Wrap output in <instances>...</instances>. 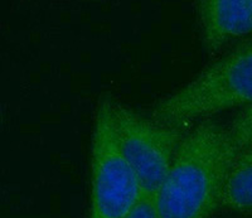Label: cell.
<instances>
[{
	"label": "cell",
	"instance_id": "6da1fadb",
	"mask_svg": "<svg viewBox=\"0 0 252 218\" xmlns=\"http://www.w3.org/2000/svg\"><path fill=\"white\" fill-rule=\"evenodd\" d=\"M237 154L228 129L202 121L187 132L154 198L158 218H209L220 207L224 179Z\"/></svg>",
	"mask_w": 252,
	"mask_h": 218
},
{
	"label": "cell",
	"instance_id": "7a4b0ae2",
	"mask_svg": "<svg viewBox=\"0 0 252 218\" xmlns=\"http://www.w3.org/2000/svg\"><path fill=\"white\" fill-rule=\"evenodd\" d=\"M252 105V44L235 49L157 103L154 120L170 126Z\"/></svg>",
	"mask_w": 252,
	"mask_h": 218
},
{
	"label": "cell",
	"instance_id": "3957f363",
	"mask_svg": "<svg viewBox=\"0 0 252 218\" xmlns=\"http://www.w3.org/2000/svg\"><path fill=\"white\" fill-rule=\"evenodd\" d=\"M144 197L138 175L116 140L111 98H101L92 132L89 218H125Z\"/></svg>",
	"mask_w": 252,
	"mask_h": 218
},
{
	"label": "cell",
	"instance_id": "277c9868",
	"mask_svg": "<svg viewBox=\"0 0 252 218\" xmlns=\"http://www.w3.org/2000/svg\"><path fill=\"white\" fill-rule=\"evenodd\" d=\"M111 115L120 150L138 175L144 194L154 199L187 132L144 118L112 98Z\"/></svg>",
	"mask_w": 252,
	"mask_h": 218
},
{
	"label": "cell",
	"instance_id": "5b68a950",
	"mask_svg": "<svg viewBox=\"0 0 252 218\" xmlns=\"http://www.w3.org/2000/svg\"><path fill=\"white\" fill-rule=\"evenodd\" d=\"M198 17L202 40L211 52L252 33L250 0H203L198 3Z\"/></svg>",
	"mask_w": 252,
	"mask_h": 218
},
{
	"label": "cell",
	"instance_id": "8992f818",
	"mask_svg": "<svg viewBox=\"0 0 252 218\" xmlns=\"http://www.w3.org/2000/svg\"><path fill=\"white\" fill-rule=\"evenodd\" d=\"M220 207L252 215V147L238 150L224 179Z\"/></svg>",
	"mask_w": 252,
	"mask_h": 218
},
{
	"label": "cell",
	"instance_id": "52a82bcc",
	"mask_svg": "<svg viewBox=\"0 0 252 218\" xmlns=\"http://www.w3.org/2000/svg\"><path fill=\"white\" fill-rule=\"evenodd\" d=\"M229 136L235 144L236 149L241 150L252 147V105L245 107L236 116L228 127Z\"/></svg>",
	"mask_w": 252,
	"mask_h": 218
},
{
	"label": "cell",
	"instance_id": "ba28073f",
	"mask_svg": "<svg viewBox=\"0 0 252 218\" xmlns=\"http://www.w3.org/2000/svg\"><path fill=\"white\" fill-rule=\"evenodd\" d=\"M125 218H158L154 199L145 195Z\"/></svg>",
	"mask_w": 252,
	"mask_h": 218
},
{
	"label": "cell",
	"instance_id": "9c48e42d",
	"mask_svg": "<svg viewBox=\"0 0 252 218\" xmlns=\"http://www.w3.org/2000/svg\"><path fill=\"white\" fill-rule=\"evenodd\" d=\"M250 6H251V10H252V0H250Z\"/></svg>",
	"mask_w": 252,
	"mask_h": 218
}]
</instances>
